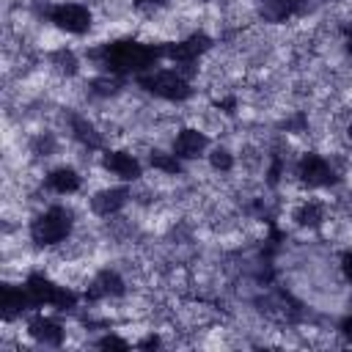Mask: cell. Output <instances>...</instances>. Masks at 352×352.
<instances>
[{"label":"cell","mask_w":352,"mask_h":352,"mask_svg":"<svg viewBox=\"0 0 352 352\" xmlns=\"http://www.w3.org/2000/svg\"><path fill=\"white\" fill-rule=\"evenodd\" d=\"M88 58L107 74H118V77L135 74L138 77L143 72H151L165 58V50H162V44H148V41H138V38H116V41H104V44L94 47L88 52Z\"/></svg>","instance_id":"cell-1"},{"label":"cell","mask_w":352,"mask_h":352,"mask_svg":"<svg viewBox=\"0 0 352 352\" xmlns=\"http://www.w3.org/2000/svg\"><path fill=\"white\" fill-rule=\"evenodd\" d=\"M74 231V212L69 206H50L30 220V242L36 248H55Z\"/></svg>","instance_id":"cell-2"},{"label":"cell","mask_w":352,"mask_h":352,"mask_svg":"<svg viewBox=\"0 0 352 352\" xmlns=\"http://www.w3.org/2000/svg\"><path fill=\"white\" fill-rule=\"evenodd\" d=\"M135 80L143 91L165 102H187L192 96L190 77H184L179 69H151V72L138 74Z\"/></svg>","instance_id":"cell-3"},{"label":"cell","mask_w":352,"mask_h":352,"mask_svg":"<svg viewBox=\"0 0 352 352\" xmlns=\"http://www.w3.org/2000/svg\"><path fill=\"white\" fill-rule=\"evenodd\" d=\"M25 289H28V294H30V300H33L36 308L52 305L55 311H74L77 302H80V297H77L74 289L52 283L44 272H30L25 278Z\"/></svg>","instance_id":"cell-4"},{"label":"cell","mask_w":352,"mask_h":352,"mask_svg":"<svg viewBox=\"0 0 352 352\" xmlns=\"http://www.w3.org/2000/svg\"><path fill=\"white\" fill-rule=\"evenodd\" d=\"M162 50H165V60H170L173 69H179L184 77H192L198 72L201 55H206L212 50V36H206L204 30H195L182 41L162 44Z\"/></svg>","instance_id":"cell-5"},{"label":"cell","mask_w":352,"mask_h":352,"mask_svg":"<svg viewBox=\"0 0 352 352\" xmlns=\"http://www.w3.org/2000/svg\"><path fill=\"white\" fill-rule=\"evenodd\" d=\"M44 16H47L58 30L72 33V36H82V33H88L91 25H94L91 8L82 6V3H72V0H63V3L50 6Z\"/></svg>","instance_id":"cell-6"},{"label":"cell","mask_w":352,"mask_h":352,"mask_svg":"<svg viewBox=\"0 0 352 352\" xmlns=\"http://www.w3.org/2000/svg\"><path fill=\"white\" fill-rule=\"evenodd\" d=\"M297 179L311 187V190H319V187H330L338 182L333 165L327 157L316 154V151H305L300 160H297Z\"/></svg>","instance_id":"cell-7"},{"label":"cell","mask_w":352,"mask_h":352,"mask_svg":"<svg viewBox=\"0 0 352 352\" xmlns=\"http://www.w3.org/2000/svg\"><path fill=\"white\" fill-rule=\"evenodd\" d=\"M129 198H132V192L124 184L121 187H104V190H99V192L91 195L88 206H91V212L96 217H113V214H118L129 204Z\"/></svg>","instance_id":"cell-8"},{"label":"cell","mask_w":352,"mask_h":352,"mask_svg":"<svg viewBox=\"0 0 352 352\" xmlns=\"http://www.w3.org/2000/svg\"><path fill=\"white\" fill-rule=\"evenodd\" d=\"M102 168L118 176L121 182H138L143 176V165L135 154L129 151H104L102 154Z\"/></svg>","instance_id":"cell-9"},{"label":"cell","mask_w":352,"mask_h":352,"mask_svg":"<svg viewBox=\"0 0 352 352\" xmlns=\"http://www.w3.org/2000/svg\"><path fill=\"white\" fill-rule=\"evenodd\" d=\"M124 292H126L124 278L116 270H102V272H96V278L85 289V300L96 302V300H104V297H121Z\"/></svg>","instance_id":"cell-10"},{"label":"cell","mask_w":352,"mask_h":352,"mask_svg":"<svg viewBox=\"0 0 352 352\" xmlns=\"http://www.w3.org/2000/svg\"><path fill=\"white\" fill-rule=\"evenodd\" d=\"M206 148H209V138H206V132H201L195 126H184L173 138V154L179 160H198Z\"/></svg>","instance_id":"cell-11"},{"label":"cell","mask_w":352,"mask_h":352,"mask_svg":"<svg viewBox=\"0 0 352 352\" xmlns=\"http://www.w3.org/2000/svg\"><path fill=\"white\" fill-rule=\"evenodd\" d=\"M308 6V0H258V14L264 22L280 25L297 14H302Z\"/></svg>","instance_id":"cell-12"},{"label":"cell","mask_w":352,"mask_h":352,"mask_svg":"<svg viewBox=\"0 0 352 352\" xmlns=\"http://www.w3.org/2000/svg\"><path fill=\"white\" fill-rule=\"evenodd\" d=\"M28 336H30L33 341L44 344V346H60L63 338H66V330H63L55 319L38 314V316H33V319L28 322Z\"/></svg>","instance_id":"cell-13"},{"label":"cell","mask_w":352,"mask_h":352,"mask_svg":"<svg viewBox=\"0 0 352 352\" xmlns=\"http://www.w3.org/2000/svg\"><path fill=\"white\" fill-rule=\"evenodd\" d=\"M0 308H3V319H6V322L22 316L25 311H36V305H33L28 289H25V286H14V283H6V286H3V305H0Z\"/></svg>","instance_id":"cell-14"},{"label":"cell","mask_w":352,"mask_h":352,"mask_svg":"<svg viewBox=\"0 0 352 352\" xmlns=\"http://www.w3.org/2000/svg\"><path fill=\"white\" fill-rule=\"evenodd\" d=\"M69 129H72V138H74L80 146H85L88 151H96V148L104 146L102 132H99L85 116H80V113H72V116H69Z\"/></svg>","instance_id":"cell-15"},{"label":"cell","mask_w":352,"mask_h":352,"mask_svg":"<svg viewBox=\"0 0 352 352\" xmlns=\"http://www.w3.org/2000/svg\"><path fill=\"white\" fill-rule=\"evenodd\" d=\"M80 184H82V176L69 165H60V168H55L44 176V187L58 192V195H72V192L80 190Z\"/></svg>","instance_id":"cell-16"},{"label":"cell","mask_w":352,"mask_h":352,"mask_svg":"<svg viewBox=\"0 0 352 352\" xmlns=\"http://www.w3.org/2000/svg\"><path fill=\"white\" fill-rule=\"evenodd\" d=\"M322 220H324V204L319 201H302L294 209V223L302 228H316Z\"/></svg>","instance_id":"cell-17"},{"label":"cell","mask_w":352,"mask_h":352,"mask_svg":"<svg viewBox=\"0 0 352 352\" xmlns=\"http://www.w3.org/2000/svg\"><path fill=\"white\" fill-rule=\"evenodd\" d=\"M50 66H52L58 74H63V77H74V74L80 72V60H77V55H74L69 47H58V50L50 55Z\"/></svg>","instance_id":"cell-18"},{"label":"cell","mask_w":352,"mask_h":352,"mask_svg":"<svg viewBox=\"0 0 352 352\" xmlns=\"http://www.w3.org/2000/svg\"><path fill=\"white\" fill-rule=\"evenodd\" d=\"M88 88H91V94H96V96H116L121 88H124V80L118 77V74H102V77H94L91 82H88Z\"/></svg>","instance_id":"cell-19"},{"label":"cell","mask_w":352,"mask_h":352,"mask_svg":"<svg viewBox=\"0 0 352 352\" xmlns=\"http://www.w3.org/2000/svg\"><path fill=\"white\" fill-rule=\"evenodd\" d=\"M148 162H151V168H157V170H162V173H168V176H176V173H182V160L170 151H151L148 154Z\"/></svg>","instance_id":"cell-20"},{"label":"cell","mask_w":352,"mask_h":352,"mask_svg":"<svg viewBox=\"0 0 352 352\" xmlns=\"http://www.w3.org/2000/svg\"><path fill=\"white\" fill-rule=\"evenodd\" d=\"M209 165H212L214 170H220V173H228V170L234 168V154H231L228 148H223V146H214V148L209 151Z\"/></svg>","instance_id":"cell-21"},{"label":"cell","mask_w":352,"mask_h":352,"mask_svg":"<svg viewBox=\"0 0 352 352\" xmlns=\"http://www.w3.org/2000/svg\"><path fill=\"white\" fill-rule=\"evenodd\" d=\"M96 346L99 349H129V341H124L118 336H104V338L96 341Z\"/></svg>","instance_id":"cell-22"},{"label":"cell","mask_w":352,"mask_h":352,"mask_svg":"<svg viewBox=\"0 0 352 352\" xmlns=\"http://www.w3.org/2000/svg\"><path fill=\"white\" fill-rule=\"evenodd\" d=\"M341 272H344V278L352 283V250H344V253H341Z\"/></svg>","instance_id":"cell-23"},{"label":"cell","mask_w":352,"mask_h":352,"mask_svg":"<svg viewBox=\"0 0 352 352\" xmlns=\"http://www.w3.org/2000/svg\"><path fill=\"white\" fill-rule=\"evenodd\" d=\"M341 36H344V44H346V52L352 55V22H344V25H341Z\"/></svg>","instance_id":"cell-24"},{"label":"cell","mask_w":352,"mask_h":352,"mask_svg":"<svg viewBox=\"0 0 352 352\" xmlns=\"http://www.w3.org/2000/svg\"><path fill=\"white\" fill-rule=\"evenodd\" d=\"M338 330H341V336H344V338H349V341H352V314H349L346 319H341Z\"/></svg>","instance_id":"cell-25"},{"label":"cell","mask_w":352,"mask_h":352,"mask_svg":"<svg viewBox=\"0 0 352 352\" xmlns=\"http://www.w3.org/2000/svg\"><path fill=\"white\" fill-rule=\"evenodd\" d=\"M138 346H140V349H154V346H160V336H148V338H143Z\"/></svg>","instance_id":"cell-26"},{"label":"cell","mask_w":352,"mask_h":352,"mask_svg":"<svg viewBox=\"0 0 352 352\" xmlns=\"http://www.w3.org/2000/svg\"><path fill=\"white\" fill-rule=\"evenodd\" d=\"M138 8H154V6H162L165 0H132Z\"/></svg>","instance_id":"cell-27"},{"label":"cell","mask_w":352,"mask_h":352,"mask_svg":"<svg viewBox=\"0 0 352 352\" xmlns=\"http://www.w3.org/2000/svg\"><path fill=\"white\" fill-rule=\"evenodd\" d=\"M346 140H349V146H352V124L346 126Z\"/></svg>","instance_id":"cell-28"},{"label":"cell","mask_w":352,"mask_h":352,"mask_svg":"<svg viewBox=\"0 0 352 352\" xmlns=\"http://www.w3.org/2000/svg\"><path fill=\"white\" fill-rule=\"evenodd\" d=\"M322 3H338V0H322Z\"/></svg>","instance_id":"cell-29"}]
</instances>
